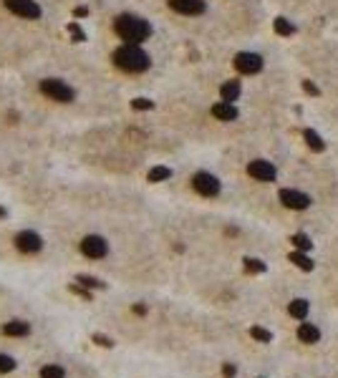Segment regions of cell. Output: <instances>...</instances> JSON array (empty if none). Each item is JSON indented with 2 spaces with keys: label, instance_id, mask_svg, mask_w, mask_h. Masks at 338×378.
<instances>
[{
  "label": "cell",
  "instance_id": "1",
  "mask_svg": "<svg viewBox=\"0 0 338 378\" xmlns=\"http://www.w3.org/2000/svg\"><path fill=\"white\" fill-rule=\"evenodd\" d=\"M114 28H116V36H119L121 40L137 43V46L152 36V25L146 23L144 18H139V16H131V13H124V16L116 18Z\"/></svg>",
  "mask_w": 338,
  "mask_h": 378
},
{
  "label": "cell",
  "instance_id": "2",
  "mask_svg": "<svg viewBox=\"0 0 338 378\" xmlns=\"http://www.w3.org/2000/svg\"><path fill=\"white\" fill-rule=\"evenodd\" d=\"M114 63L121 71H129V74H141V71L149 68V56H146L137 43H126V46L114 51Z\"/></svg>",
  "mask_w": 338,
  "mask_h": 378
},
{
  "label": "cell",
  "instance_id": "3",
  "mask_svg": "<svg viewBox=\"0 0 338 378\" xmlns=\"http://www.w3.org/2000/svg\"><path fill=\"white\" fill-rule=\"evenodd\" d=\"M40 91L46 94L48 98L58 101V104H71L73 96H76L68 83L58 81V78H43V81H40Z\"/></svg>",
  "mask_w": 338,
  "mask_h": 378
},
{
  "label": "cell",
  "instance_id": "4",
  "mask_svg": "<svg viewBox=\"0 0 338 378\" xmlns=\"http://www.w3.org/2000/svg\"><path fill=\"white\" fill-rule=\"evenodd\" d=\"M192 187L195 192L202 194V197H217L219 194V179L210 171H197L192 177Z\"/></svg>",
  "mask_w": 338,
  "mask_h": 378
},
{
  "label": "cell",
  "instance_id": "5",
  "mask_svg": "<svg viewBox=\"0 0 338 378\" xmlns=\"http://www.w3.org/2000/svg\"><path fill=\"white\" fill-rule=\"evenodd\" d=\"M81 252L86 257H91V260H101V257H106V252H109V242L101 235H89V237L81 240Z\"/></svg>",
  "mask_w": 338,
  "mask_h": 378
},
{
  "label": "cell",
  "instance_id": "6",
  "mask_svg": "<svg viewBox=\"0 0 338 378\" xmlns=\"http://www.w3.org/2000/svg\"><path fill=\"white\" fill-rule=\"evenodd\" d=\"M16 247L20 252H25V255H36V252H40V247H43V237L38 235V232H33V229H23V232L16 235Z\"/></svg>",
  "mask_w": 338,
  "mask_h": 378
},
{
  "label": "cell",
  "instance_id": "7",
  "mask_svg": "<svg viewBox=\"0 0 338 378\" xmlns=\"http://www.w3.org/2000/svg\"><path fill=\"white\" fill-rule=\"evenodd\" d=\"M5 8L20 18H28V20L40 18V5L36 0H5Z\"/></svg>",
  "mask_w": 338,
  "mask_h": 378
},
{
  "label": "cell",
  "instance_id": "8",
  "mask_svg": "<svg viewBox=\"0 0 338 378\" xmlns=\"http://www.w3.org/2000/svg\"><path fill=\"white\" fill-rule=\"evenodd\" d=\"M235 68H238L240 74H245V76L258 74V71L262 68V58H260L258 53H247V51H242V53L235 56Z\"/></svg>",
  "mask_w": 338,
  "mask_h": 378
},
{
  "label": "cell",
  "instance_id": "9",
  "mask_svg": "<svg viewBox=\"0 0 338 378\" xmlns=\"http://www.w3.org/2000/svg\"><path fill=\"white\" fill-rule=\"evenodd\" d=\"M280 202L288 209H308L311 207V197L298 192V189H280Z\"/></svg>",
  "mask_w": 338,
  "mask_h": 378
},
{
  "label": "cell",
  "instance_id": "10",
  "mask_svg": "<svg viewBox=\"0 0 338 378\" xmlns=\"http://www.w3.org/2000/svg\"><path fill=\"white\" fill-rule=\"evenodd\" d=\"M247 174L258 182H273L275 179V167L265 159H255V162L247 164Z\"/></svg>",
  "mask_w": 338,
  "mask_h": 378
},
{
  "label": "cell",
  "instance_id": "11",
  "mask_svg": "<svg viewBox=\"0 0 338 378\" xmlns=\"http://www.w3.org/2000/svg\"><path fill=\"white\" fill-rule=\"evenodd\" d=\"M169 8L182 16H199L204 13V0H169Z\"/></svg>",
  "mask_w": 338,
  "mask_h": 378
},
{
  "label": "cell",
  "instance_id": "12",
  "mask_svg": "<svg viewBox=\"0 0 338 378\" xmlns=\"http://www.w3.org/2000/svg\"><path fill=\"white\" fill-rule=\"evenodd\" d=\"M212 116L219 121H235L238 119V109H235L232 104H227V101H219V104L212 106Z\"/></svg>",
  "mask_w": 338,
  "mask_h": 378
},
{
  "label": "cell",
  "instance_id": "13",
  "mask_svg": "<svg viewBox=\"0 0 338 378\" xmlns=\"http://www.w3.org/2000/svg\"><path fill=\"white\" fill-rule=\"evenodd\" d=\"M3 333L5 336H13V338H23L31 333V323H25V321H10L3 325Z\"/></svg>",
  "mask_w": 338,
  "mask_h": 378
},
{
  "label": "cell",
  "instance_id": "14",
  "mask_svg": "<svg viewBox=\"0 0 338 378\" xmlns=\"http://www.w3.org/2000/svg\"><path fill=\"white\" fill-rule=\"evenodd\" d=\"M298 338H300L303 343H318L320 330H318L313 323H303V325L298 328Z\"/></svg>",
  "mask_w": 338,
  "mask_h": 378
},
{
  "label": "cell",
  "instance_id": "15",
  "mask_svg": "<svg viewBox=\"0 0 338 378\" xmlns=\"http://www.w3.org/2000/svg\"><path fill=\"white\" fill-rule=\"evenodd\" d=\"M219 96H222V101H227V104L238 101V96H240V83H238V81H227V83H222V89H219Z\"/></svg>",
  "mask_w": 338,
  "mask_h": 378
},
{
  "label": "cell",
  "instance_id": "16",
  "mask_svg": "<svg viewBox=\"0 0 338 378\" xmlns=\"http://www.w3.org/2000/svg\"><path fill=\"white\" fill-rule=\"evenodd\" d=\"M273 28H275L278 36H285V38L296 33V25H293L288 18H275V20H273Z\"/></svg>",
  "mask_w": 338,
  "mask_h": 378
},
{
  "label": "cell",
  "instance_id": "17",
  "mask_svg": "<svg viewBox=\"0 0 338 378\" xmlns=\"http://www.w3.org/2000/svg\"><path fill=\"white\" fill-rule=\"evenodd\" d=\"M290 263H293V265H298V267L305 270V272H311V270H313V260L308 257V255H303L300 250H296V252L290 255Z\"/></svg>",
  "mask_w": 338,
  "mask_h": 378
},
{
  "label": "cell",
  "instance_id": "18",
  "mask_svg": "<svg viewBox=\"0 0 338 378\" xmlns=\"http://www.w3.org/2000/svg\"><path fill=\"white\" fill-rule=\"evenodd\" d=\"M303 136H305V141H308V147H311L313 151H323V149H326V144H323V139L313 132V129H305V132H303Z\"/></svg>",
  "mask_w": 338,
  "mask_h": 378
},
{
  "label": "cell",
  "instance_id": "19",
  "mask_svg": "<svg viewBox=\"0 0 338 378\" xmlns=\"http://www.w3.org/2000/svg\"><path fill=\"white\" fill-rule=\"evenodd\" d=\"M169 177H172L169 167H154V169H149V174H146V179H149V182H167Z\"/></svg>",
  "mask_w": 338,
  "mask_h": 378
},
{
  "label": "cell",
  "instance_id": "20",
  "mask_svg": "<svg viewBox=\"0 0 338 378\" xmlns=\"http://www.w3.org/2000/svg\"><path fill=\"white\" fill-rule=\"evenodd\" d=\"M76 283H79V285H83V287H89V290H104V287H106V285L101 283L99 278H91V275H79Z\"/></svg>",
  "mask_w": 338,
  "mask_h": 378
},
{
  "label": "cell",
  "instance_id": "21",
  "mask_svg": "<svg viewBox=\"0 0 338 378\" xmlns=\"http://www.w3.org/2000/svg\"><path fill=\"white\" fill-rule=\"evenodd\" d=\"M40 378H66V371L56 363H48V366L40 368Z\"/></svg>",
  "mask_w": 338,
  "mask_h": 378
},
{
  "label": "cell",
  "instance_id": "22",
  "mask_svg": "<svg viewBox=\"0 0 338 378\" xmlns=\"http://www.w3.org/2000/svg\"><path fill=\"white\" fill-rule=\"evenodd\" d=\"M288 310H290L293 318H300V321H303V318L308 315V302H305V300H293Z\"/></svg>",
  "mask_w": 338,
  "mask_h": 378
},
{
  "label": "cell",
  "instance_id": "23",
  "mask_svg": "<svg viewBox=\"0 0 338 378\" xmlns=\"http://www.w3.org/2000/svg\"><path fill=\"white\" fill-rule=\"evenodd\" d=\"M290 242L296 245V250H300V252H308L313 247V242H311V237H308V235H293Z\"/></svg>",
  "mask_w": 338,
  "mask_h": 378
},
{
  "label": "cell",
  "instance_id": "24",
  "mask_svg": "<svg viewBox=\"0 0 338 378\" xmlns=\"http://www.w3.org/2000/svg\"><path fill=\"white\" fill-rule=\"evenodd\" d=\"M250 336H253L255 340H260V343H270V340H273L270 333H268L265 328H258V325H255V328H250Z\"/></svg>",
  "mask_w": 338,
  "mask_h": 378
},
{
  "label": "cell",
  "instance_id": "25",
  "mask_svg": "<svg viewBox=\"0 0 338 378\" xmlns=\"http://www.w3.org/2000/svg\"><path fill=\"white\" fill-rule=\"evenodd\" d=\"M245 270H247V272H265V265H262L260 260L245 257Z\"/></svg>",
  "mask_w": 338,
  "mask_h": 378
},
{
  "label": "cell",
  "instance_id": "26",
  "mask_svg": "<svg viewBox=\"0 0 338 378\" xmlns=\"http://www.w3.org/2000/svg\"><path fill=\"white\" fill-rule=\"evenodd\" d=\"M10 371H16V360H13L10 356L0 353V373H10Z\"/></svg>",
  "mask_w": 338,
  "mask_h": 378
},
{
  "label": "cell",
  "instance_id": "27",
  "mask_svg": "<svg viewBox=\"0 0 338 378\" xmlns=\"http://www.w3.org/2000/svg\"><path fill=\"white\" fill-rule=\"evenodd\" d=\"M131 106H134V109H139V111H146V109H152L154 104H152L149 98H134V101H131Z\"/></svg>",
  "mask_w": 338,
  "mask_h": 378
},
{
  "label": "cell",
  "instance_id": "28",
  "mask_svg": "<svg viewBox=\"0 0 338 378\" xmlns=\"http://www.w3.org/2000/svg\"><path fill=\"white\" fill-rule=\"evenodd\" d=\"M71 293H76V295H81L83 300H91V293H89V287H79V285H71Z\"/></svg>",
  "mask_w": 338,
  "mask_h": 378
},
{
  "label": "cell",
  "instance_id": "29",
  "mask_svg": "<svg viewBox=\"0 0 338 378\" xmlns=\"http://www.w3.org/2000/svg\"><path fill=\"white\" fill-rule=\"evenodd\" d=\"M94 343H99L101 348H111V345H114V340L106 338V336H101V333H96V336H94Z\"/></svg>",
  "mask_w": 338,
  "mask_h": 378
},
{
  "label": "cell",
  "instance_id": "30",
  "mask_svg": "<svg viewBox=\"0 0 338 378\" xmlns=\"http://www.w3.org/2000/svg\"><path fill=\"white\" fill-rule=\"evenodd\" d=\"M303 89H305L308 96H318V94H320V91H318V86H313L311 81H303Z\"/></svg>",
  "mask_w": 338,
  "mask_h": 378
},
{
  "label": "cell",
  "instance_id": "31",
  "mask_svg": "<svg viewBox=\"0 0 338 378\" xmlns=\"http://www.w3.org/2000/svg\"><path fill=\"white\" fill-rule=\"evenodd\" d=\"M235 373H238V368H235L232 363H225V366H222V376H225V378H232Z\"/></svg>",
  "mask_w": 338,
  "mask_h": 378
},
{
  "label": "cell",
  "instance_id": "32",
  "mask_svg": "<svg viewBox=\"0 0 338 378\" xmlns=\"http://www.w3.org/2000/svg\"><path fill=\"white\" fill-rule=\"evenodd\" d=\"M68 31L73 33V38H76V40H83V33H81V28H79L76 23H71V25H68Z\"/></svg>",
  "mask_w": 338,
  "mask_h": 378
},
{
  "label": "cell",
  "instance_id": "33",
  "mask_svg": "<svg viewBox=\"0 0 338 378\" xmlns=\"http://www.w3.org/2000/svg\"><path fill=\"white\" fill-rule=\"evenodd\" d=\"M134 313H137V315H144V313H146V305H141V302L134 305Z\"/></svg>",
  "mask_w": 338,
  "mask_h": 378
},
{
  "label": "cell",
  "instance_id": "34",
  "mask_svg": "<svg viewBox=\"0 0 338 378\" xmlns=\"http://www.w3.org/2000/svg\"><path fill=\"white\" fill-rule=\"evenodd\" d=\"M76 16L83 18V16H89V10H86V8H76Z\"/></svg>",
  "mask_w": 338,
  "mask_h": 378
},
{
  "label": "cell",
  "instance_id": "35",
  "mask_svg": "<svg viewBox=\"0 0 338 378\" xmlns=\"http://www.w3.org/2000/svg\"><path fill=\"white\" fill-rule=\"evenodd\" d=\"M5 214H8V212H5V209H3V207H0V217H5Z\"/></svg>",
  "mask_w": 338,
  "mask_h": 378
}]
</instances>
